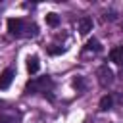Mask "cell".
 Returning <instances> with one entry per match:
<instances>
[{"mask_svg": "<svg viewBox=\"0 0 123 123\" xmlns=\"http://www.w3.org/2000/svg\"><path fill=\"white\" fill-rule=\"evenodd\" d=\"M111 106H113V94H104V96L100 98V104H98V108H100L102 111H108Z\"/></svg>", "mask_w": 123, "mask_h": 123, "instance_id": "ba28073f", "label": "cell"}, {"mask_svg": "<svg viewBox=\"0 0 123 123\" xmlns=\"http://www.w3.org/2000/svg\"><path fill=\"white\" fill-rule=\"evenodd\" d=\"M110 60L117 65H123V46H115L110 50Z\"/></svg>", "mask_w": 123, "mask_h": 123, "instance_id": "8992f818", "label": "cell"}, {"mask_svg": "<svg viewBox=\"0 0 123 123\" xmlns=\"http://www.w3.org/2000/svg\"><path fill=\"white\" fill-rule=\"evenodd\" d=\"M73 86H75L77 90H83V88H85V81H83V77H77V79L73 81Z\"/></svg>", "mask_w": 123, "mask_h": 123, "instance_id": "7c38bea8", "label": "cell"}, {"mask_svg": "<svg viewBox=\"0 0 123 123\" xmlns=\"http://www.w3.org/2000/svg\"><path fill=\"white\" fill-rule=\"evenodd\" d=\"M25 29H31V27H27L23 19H19V17H17V19H13V17H12V19H8V31H10V35L21 37Z\"/></svg>", "mask_w": 123, "mask_h": 123, "instance_id": "3957f363", "label": "cell"}, {"mask_svg": "<svg viewBox=\"0 0 123 123\" xmlns=\"http://www.w3.org/2000/svg\"><path fill=\"white\" fill-rule=\"evenodd\" d=\"M119 102H121V104H123V92H121V96H119Z\"/></svg>", "mask_w": 123, "mask_h": 123, "instance_id": "5bb4252c", "label": "cell"}, {"mask_svg": "<svg viewBox=\"0 0 123 123\" xmlns=\"http://www.w3.org/2000/svg\"><path fill=\"white\" fill-rule=\"evenodd\" d=\"M52 88H54V81H52V77L44 75V77H35V79H31V81L27 83V86H25V92H27V94L42 92L44 96H48L50 100H54V96L50 94Z\"/></svg>", "mask_w": 123, "mask_h": 123, "instance_id": "6da1fadb", "label": "cell"}, {"mask_svg": "<svg viewBox=\"0 0 123 123\" xmlns=\"http://www.w3.org/2000/svg\"><path fill=\"white\" fill-rule=\"evenodd\" d=\"M85 50H88V52H100V50H102V46H100V40H96V38H90V40L86 42Z\"/></svg>", "mask_w": 123, "mask_h": 123, "instance_id": "30bf717a", "label": "cell"}, {"mask_svg": "<svg viewBox=\"0 0 123 123\" xmlns=\"http://www.w3.org/2000/svg\"><path fill=\"white\" fill-rule=\"evenodd\" d=\"M96 75H98V83H100L102 86H108V85H111V83H113V71H111L106 63L98 67Z\"/></svg>", "mask_w": 123, "mask_h": 123, "instance_id": "7a4b0ae2", "label": "cell"}, {"mask_svg": "<svg viewBox=\"0 0 123 123\" xmlns=\"http://www.w3.org/2000/svg\"><path fill=\"white\" fill-rule=\"evenodd\" d=\"M77 25H79V33L81 35H88L90 31H92V19L90 17H81L79 21H77Z\"/></svg>", "mask_w": 123, "mask_h": 123, "instance_id": "5b68a950", "label": "cell"}, {"mask_svg": "<svg viewBox=\"0 0 123 123\" xmlns=\"http://www.w3.org/2000/svg\"><path fill=\"white\" fill-rule=\"evenodd\" d=\"M19 115L8 110H0V123H17Z\"/></svg>", "mask_w": 123, "mask_h": 123, "instance_id": "52a82bcc", "label": "cell"}, {"mask_svg": "<svg viewBox=\"0 0 123 123\" xmlns=\"http://www.w3.org/2000/svg\"><path fill=\"white\" fill-rule=\"evenodd\" d=\"M48 52H50V54H62L63 48H54V46H52V48H48Z\"/></svg>", "mask_w": 123, "mask_h": 123, "instance_id": "4fadbf2b", "label": "cell"}, {"mask_svg": "<svg viewBox=\"0 0 123 123\" xmlns=\"http://www.w3.org/2000/svg\"><path fill=\"white\" fill-rule=\"evenodd\" d=\"M38 67H40V63H38V58H37V56L29 58V62H27V69H29V73H31V75H35V73L38 71Z\"/></svg>", "mask_w": 123, "mask_h": 123, "instance_id": "9c48e42d", "label": "cell"}, {"mask_svg": "<svg viewBox=\"0 0 123 123\" xmlns=\"http://www.w3.org/2000/svg\"><path fill=\"white\" fill-rule=\"evenodd\" d=\"M46 23H48L50 27H56V25L60 23V17H58L56 13H48V15H46Z\"/></svg>", "mask_w": 123, "mask_h": 123, "instance_id": "8fae6325", "label": "cell"}, {"mask_svg": "<svg viewBox=\"0 0 123 123\" xmlns=\"http://www.w3.org/2000/svg\"><path fill=\"white\" fill-rule=\"evenodd\" d=\"M12 81H13V69H4L2 73H0V90H6L10 85H12Z\"/></svg>", "mask_w": 123, "mask_h": 123, "instance_id": "277c9868", "label": "cell"}]
</instances>
